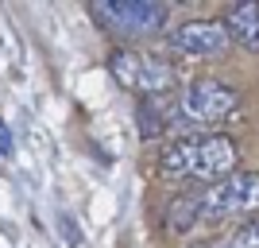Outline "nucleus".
I'll list each match as a JSON object with an SVG mask.
<instances>
[{
  "instance_id": "6",
  "label": "nucleus",
  "mask_w": 259,
  "mask_h": 248,
  "mask_svg": "<svg viewBox=\"0 0 259 248\" xmlns=\"http://www.w3.org/2000/svg\"><path fill=\"white\" fill-rule=\"evenodd\" d=\"M170 47L186 58H217L228 51V31L221 20H190L170 31Z\"/></svg>"
},
{
  "instance_id": "4",
  "label": "nucleus",
  "mask_w": 259,
  "mask_h": 248,
  "mask_svg": "<svg viewBox=\"0 0 259 248\" xmlns=\"http://www.w3.org/2000/svg\"><path fill=\"white\" fill-rule=\"evenodd\" d=\"M108 70L124 89L143 93V97H166L174 89V82H178V70L166 58L140 51V47H116L108 54Z\"/></svg>"
},
{
  "instance_id": "5",
  "label": "nucleus",
  "mask_w": 259,
  "mask_h": 248,
  "mask_svg": "<svg viewBox=\"0 0 259 248\" xmlns=\"http://www.w3.org/2000/svg\"><path fill=\"white\" fill-rule=\"evenodd\" d=\"M89 12L105 31L120 35V39L159 35L170 16L166 4H159V0H97V4H89Z\"/></svg>"
},
{
  "instance_id": "9",
  "label": "nucleus",
  "mask_w": 259,
  "mask_h": 248,
  "mask_svg": "<svg viewBox=\"0 0 259 248\" xmlns=\"http://www.w3.org/2000/svg\"><path fill=\"white\" fill-rule=\"evenodd\" d=\"M0 155H12V136L4 132V120H0Z\"/></svg>"
},
{
  "instance_id": "8",
  "label": "nucleus",
  "mask_w": 259,
  "mask_h": 248,
  "mask_svg": "<svg viewBox=\"0 0 259 248\" xmlns=\"http://www.w3.org/2000/svg\"><path fill=\"white\" fill-rule=\"evenodd\" d=\"M194 248H259V214L248 217V221H240L236 229L221 233V237L209 240V244H194Z\"/></svg>"
},
{
  "instance_id": "3",
  "label": "nucleus",
  "mask_w": 259,
  "mask_h": 248,
  "mask_svg": "<svg viewBox=\"0 0 259 248\" xmlns=\"http://www.w3.org/2000/svg\"><path fill=\"white\" fill-rule=\"evenodd\" d=\"M240 109L236 89L217 82V78H197L178 93L174 101L170 128H186L190 136H209L217 124H225L232 113Z\"/></svg>"
},
{
  "instance_id": "1",
  "label": "nucleus",
  "mask_w": 259,
  "mask_h": 248,
  "mask_svg": "<svg viewBox=\"0 0 259 248\" xmlns=\"http://www.w3.org/2000/svg\"><path fill=\"white\" fill-rule=\"evenodd\" d=\"M259 209V174L236 171L228 179H217L209 186L186 190L166 209V225L174 233H190L194 225H221L228 217H244Z\"/></svg>"
},
{
  "instance_id": "2",
  "label": "nucleus",
  "mask_w": 259,
  "mask_h": 248,
  "mask_svg": "<svg viewBox=\"0 0 259 248\" xmlns=\"http://www.w3.org/2000/svg\"><path fill=\"white\" fill-rule=\"evenodd\" d=\"M236 140L225 132H209V136H182L178 144H170L159 159V171L166 179H194V183L209 186L217 179L236 174Z\"/></svg>"
},
{
  "instance_id": "7",
  "label": "nucleus",
  "mask_w": 259,
  "mask_h": 248,
  "mask_svg": "<svg viewBox=\"0 0 259 248\" xmlns=\"http://www.w3.org/2000/svg\"><path fill=\"white\" fill-rule=\"evenodd\" d=\"M221 23H225V31H228V43L244 47V51H251V54L259 51V0L228 4Z\"/></svg>"
}]
</instances>
